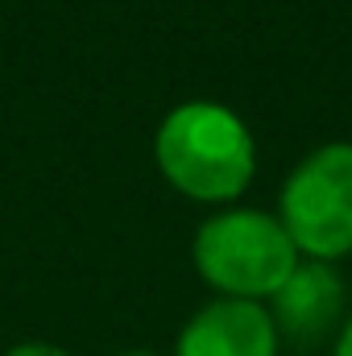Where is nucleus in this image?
<instances>
[{
    "instance_id": "obj_1",
    "label": "nucleus",
    "mask_w": 352,
    "mask_h": 356,
    "mask_svg": "<svg viewBox=\"0 0 352 356\" xmlns=\"http://www.w3.org/2000/svg\"><path fill=\"white\" fill-rule=\"evenodd\" d=\"M158 166L191 199H232L253 178V137L224 104H182L158 129Z\"/></svg>"
},
{
    "instance_id": "obj_2",
    "label": "nucleus",
    "mask_w": 352,
    "mask_h": 356,
    "mask_svg": "<svg viewBox=\"0 0 352 356\" xmlns=\"http://www.w3.org/2000/svg\"><path fill=\"white\" fill-rule=\"evenodd\" d=\"M195 266L228 298L253 302L257 294H278L298 269V249L290 232L262 211H224L199 228Z\"/></svg>"
},
{
    "instance_id": "obj_3",
    "label": "nucleus",
    "mask_w": 352,
    "mask_h": 356,
    "mask_svg": "<svg viewBox=\"0 0 352 356\" xmlns=\"http://www.w3.org/2000/svg\"><path fill=\"white\" fill-rule=\"evenodd\" d=\"M282 228L315 261L352 253V145H323L290 175Z\"/></svg>"
},
{
    "instance_id": "obj_4",
    "label": "nucleus",
    "mask_w": 352,
    "mask_h": 356,
    "mask_svg": "<svg viewBox=\"0 0 352 356\" xmlns=\"http://www.w3.org/2000/svg\"><path fill=\"white\" fill-rule=\"evenodd\" d=\"M340 311H344V282L323 261L298 266L273 294V319L282 336L298 348L323 344V336L340 323Z\"/></svg>"
},
{
    "instance_id": "obj_5",
    "label": "nucleus",
    "mask_w": 352,
    "mask_h": 356,
    "mask_svg": "<svg viewBox=\"0 0 352 356\" xmlns=\"http://www.w3.org/2000/svg\"><path fill=\"white\" fill-rule=\"evenodd\" d=\"M273 353H278L273 319L257 302H245V298H220V302L203 307L178 340V356H273Z\"/></svg>"
},
{
    "instance_id": "obj_6",
    "label": "nucleus",
    "mask_w": 352,
    "mask_h": 356,
    "mask_svg": "<svg viewBox=\"0 0 352 356\" xmlns=\"http://www.w3.org/2000/svg\"><path fill=\"white\" fill-rule=\"evenodd\" d=\"M8 356H67V353L54 348V344H17Z\"/></svg>"
},
{
    "instance_id": "obj_7",
    "label": "nucleus",
    "mask_w": 352,
    "mask_h": 356,
    "mask_svg": "<svg viewBox=\"0 0 352 356\" xmlns=\"http://www.w3.org/2000/svg\"><path fill=\"white\" fill-rule=\"evenodd\" d=\"M336 356H352V319L344 327V336H340V344H336Z\"/></svg>"
},
{
    "instance_id": "obj_8",
    "label": "nucleus",
    "mask_w": 352,
    "mask_h": 356,
    "mask_svg": "<svg viewBox=\"0 0 352 356\" xmlns=\"http://www.w3.org/2000/svg\"><path fill=\"white\" fill-rule=\"evenodd\" d=\"M125 356H154V353H125Z\"/></svg>"
}]
</instances>
